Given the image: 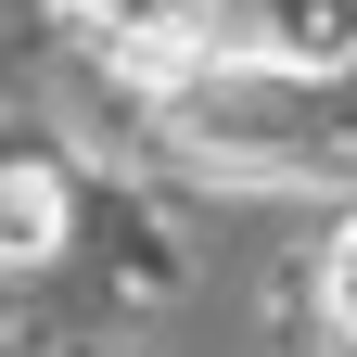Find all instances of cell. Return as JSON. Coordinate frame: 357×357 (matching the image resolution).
<instances>
[{"label":"cell","mask_w":357,"mask_h":357,"mask_svg":"<svg viewBox=\"0 0 357 357\" xmlns=\"http://www.w3.org/2000/svg\"><path fill=\"white\" fill-rule=\"evenodd\" d=\"M319 306H332V332L357 344V230H344V243L319 255Z\"/></svg>","instance_id":"obj_2"},{"label":"cell","mask_w":357,"mask_h":357,"mask_svg":"<svg viewBox=\"0 0 357 357\" xmlns=\"http://www.w3.org/2000/svg\"><path fill=\"white\" fill-rule=\"evenodd\" d=\"M64 243V178L52 166H0V268H38Z\"/></svg>","instance_id":"obj_1"}]
</instances>
